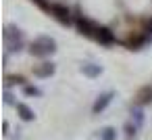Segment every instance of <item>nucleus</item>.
<instances>
[{"instance_id": "1", "label": "nucleus", "mask_w": 152, "mask_h": 140, "mask_svg": "<svg viewBox=\"0 0 152 140\" xmlns=\"http://www.w3.org/2000/svg\"><path fill=\"white\" fill-rule=\"evenodd\" d=\"M137 102H142V105L152 102V90H150V88H142V90L137 92Z\"/></svg>"}, {"instance_id": "2", "label": "nucleus", "mask_w": 152, "mask_h": 140, "mask_svg": "<svg viewBox=\"0 0 152 140\" xmlns=\"http://www.w3.org/2000/svg\"><path fill=\"white\" fill-rule=\"evenodd\" d=\"M19 109H21V113H23L25 119H31V111H29V109H25V107H19Z\"/></svg>"}]
</instances>
